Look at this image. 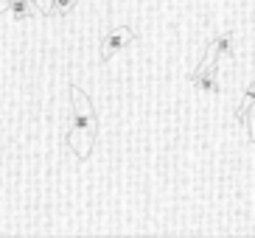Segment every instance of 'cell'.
Wrapping results in <instances>:
<instances>
[{
	"label": "cell",
	"instance_id": "obj_5",
	"mask_svg": "<svg viewBox=\"0 0 255 238\" xmlns=\"http://www.w3.org/2000/svg\"><path fill=\"white\" fill-rule=\"evenodd\" d=\"M34 6H37L42 14H51V0H34Z\"/></svg>",
	"mask_w": 255,
	"mask_h": 238
},
{
	"label": "cell",
	"instance_id": "obj_1",
	"mask_svg": "<svg viewBox=\"0 0 255 238\" xmlns=\"http://www.w3.org/2000/svg\"><path fill=\"white\" fill-rule=\"evenodd\" d=\"M73 96H76V112H73V129H70L68 140L76 137V134H96V118H93V110H90V101L87 96H82V90L73 87Z\"/></svg>",
	"mask_w": 255,
	"mask_h": 238
},
{
	"label": "cell",
	"instance_id": "obj_4",
	"mask_svg": "<svg viewBox=\"0 0 255 238\" xmlns=\"http://www.w3.org/2000/svg\"><path fill=\"white\" fill-rule=\"evenodd\" d=\"M230 45H233V34H225L222 39H216V45H213V48H216V51H219V56H222V53H227V51H230Z\"/></svg>",
	"mask_w": 255,
	"mask_h": 238
},
{
	"label": "cell",
	"instance_id": "obj_2",
	"mask_svg": "<svg viewBox=\"0 0 255 238\" xmlns=\"http://www.w3.org/2000/svg\"><path fill=\"white\" fill-rule=\"evenodd\" d=\"M132 39H135V34H132L129 28H118V31H113V34L107 37V42L101 45V56H104V59H110V56H113V53H118L121 48H127V45L132 42Z\"/></svg>",
	"mask_w": 255,
	"mask_h": 238
},
{
	"label": "cell",
	"instance_id": "obj_3",
	"mask_svg": "<svg viewBox=\"0 0 255 238\" xmlns=\"http://www.w3.org/2000/svg\"><path fill=\"white\" fill-rule=\"evenodd\" d=\"M76 6V0H51V14H68Z\"/></svg>",
	"mask_w": 255,
	"mask_h": 238
}]
</instances>
